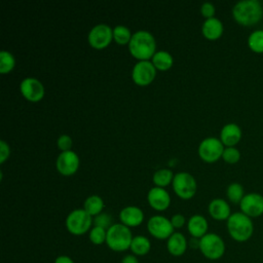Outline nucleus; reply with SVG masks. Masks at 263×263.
<instances>
[{"label": "nucleus", "mask_w": 263, "mask_h": 263, "mask_svg": "<svg viewBox=\"0 0 263 263\" xmlns=\"http://www.w3.org/2000/svg\"><path fill=\"white\" fill-rule=\"evenodd\" d=\"M152 64L156 68V70L166 71L172 68L174 64L173 55L165 50H157L151 59Z\"/></svg>", "instance_id": "5701e85b"}, {"label": "nucleus", "mask_w": 263, "mask_h": 263, "mask_svg": "<svg viewBox=\"0 0 263 263\" xmlns=\"http://www.w3.org/2000/svg\"><path fill=\"white\" fill-rule=\"evenodd\" d=\"M80 159L76 152L73 150L61 152L55 160V167L63 176L74 175L79 167Z\"/></svg>", "instance_id": "4468645a"}, {"label": "nucleus", "mask_w": 263, "mask_h": 263, "mask_svg": "<svg viewBox=\"0 0 263 263\" xmlns=\"http://www.w3.org/2000/svg\"><path fill=\"white\" fill-rule=\"evenodd\" d=\"M53 263H75V262L71 257L67 255H60L54 259Z\"/></svg>", "instance_id": "4c0bfd02"}, {"label": "nucleus", "mask_w": 263, "mask_h": 263, "mask_svg": "<svg viewBox=\"0 0 263 263\" xmlns=\"http://www.w3.org/2000/svg\"><path fill=\"white\" fill-rule=\"evenodd\" d=\"M173 189L175 193L182 199L192 198L197 190V183L195 178L187 172H179L174 176Z\"/></svg>", "instance_id": "0eeeda50"}, {"label": "nucleus", "mask_w": 263, "mask_h": 263, "mask_svg": "<svg viewBox=\"0 0 263 263\" xmlns=\"http://www.w3.org/2000/svg\"><path fill=\"white\" fill-rule=\"evenodd\" d=\"M246 195L243 186L237 182H233L229 184L226 188V196L228 200L232 203H238L241 201L243 196Z\"/></svg>", "instance_id": "a878e982"}, {"label": "nucleus", "mask_w": 263, "mask_h": 263, "mask_svg": "<svg viewBox=\"0 0 263 263\" xmlns=\"http://www.w3.org/2000/svg\"><path fill=\"white\" fill-rule=\"evenodd\" d=\"M132 36L130 30L124 25H117L113 28V40L120 45L128 44Z\"/></svg>", "instance_id": "cd10ccee"}, {"label": "nucleus", "mask_w": 263, "mask_h": 263, "mask_svg": "<svg viewBox=\"0 0 263 263\" xmlns=\"http://www.w3.org/2000/svg\"><path fill=\"white\" fill-rule=\"evenodd\" d=\"M10 155V148L9 145L4 141H0V163H3L6 159H8Z\"/></svg>", "instance_id": "c9c22d12"}, {"label": "nucleus", "mask_w": 263, "mask_h": 263, "mask_svg": "<svg viewBox=\"0 0 263 263\" xmlns=\"http://www.w3.org/2000/svg\"><path fill=\"white\" fill-rule=\"evenodd\" d=\"M156 76V68L151 61H138L132 69V78L137 85L146 86Z\"/></svg>", "instance_id": "9b49d317"}, {"label": "nucleus", "mask_w": 263, "mask_h": 263, "mask_svg": "<svg viewBox=\"0 0 263 263\" xmlns=\"http://www.w3.org/2000/svg\"><path fill=\"white\" fill-rule=\"evenodd\" d=\"M210 216L217 221H227L231 216V209L229 203L223 198H214L208 205Z\"/></svg>", "instance_id": "a211bd4d"}, {"label": "nucleus", "mask_w": 263, "mask_h": 263, "mask_svg": "<svg viewBox=\"0 0 263 263\" xmlns=\"http://www.w3.org/2000/svg\"><path fill=\"white\" fill-rule=\"evenodd\" d=\"M133 237L130 228L122 223H114L107 229L106 245L110 250L121 253L129 250Z\"/></svg>", "instance_id": "20e7f679"}, {"label": "nucleus", "mask_w": 263, "mask_h": 263, "mask_svg": "<svg viewBox=\"0 0 263 263\" xmlns=\"http://www.w3.org/2000/svg\"><path fill=\"white\" fill-rule=\"evenodd\" d=\"M170 220H171V223H172V225L175 229H180L187 223L186 218L184 217V215L179 214V213L173 215Z\"/></svg>", "instance_id": "f704fd0d"}, {"label": "nucleus", "mask_w": 263, "mask_h": 263, "mask_svg": "<svg viewBox=\"0 0 263 263\" xmlns=\"http://www.w3.org/2000/svg\"><path fill=\"white\" fill-rule=\"evenodd\" d=\"M251 51L255 53H263V30L253 31L247 40Z\"/></svg>", "instance_id": "bb28decb"}, {"label": "nucleus", "mask_w": 263, "mask_h": 263, "mask_svg": "<svg viewBox=\"0 0 263 263\" xmlns=\"http://www.w3.org/2000/svg\"><path fill=\"white\" fill-rule=\"evenodd\" d=\"M113 40V29L107 24H99L93 26L87 35L89 45L96 49L107 47Z\"/></svg>", "instance_id": "9d476101"}, {"label": "nucleus", "mask_w": 263, "mask_h": 263, "mask_svg": "<svg viewBox=\"0 0 263 263\" xmlns=\"http://www.w3.org/2000/svg\"><path fill=\"white\" fill-rule=\"evenodd\" d=\"M200 12L202 14V16L206 20V18H211L215 16L216 13V8L214 6L213 3L211 2H203L200 6Z\"/></svg>", "instance_id": "72a5a7b5"}, {"label": "nucleus", "mask_w": 263, "mask_h": 263, "mask_svg": "<svg viewBox=\"0 0 263 263\" xmlns=\"http://www.w3.org/2000/svg\"><path fill=\"white\" fill-rule=\"evenodd\" d=\"M20 90L27 101L33 103L41 101L45 93L42 82L34 77L24 78L20 83Z\"/></svg>", "instance_id": "f8f14e48"}, {"label": "nucleus", "mask_w": 263, "mask_h": 263, "mask_svg": "<svg viewBox=\"0 0 263 263\" xmlns=\"http://www.w3.org/2000/svg\"><path fill=\"white\" fill-rule=\"evenodd\" d=\"M113 225L112 217L107 213H101L93 217V226H99L105 229L110 228Z\"/></svg>", "instance_id": "2f4dec72"}, {"label": "nucleus", "mask_w": 263, "mask_h": 263, "mask_svg": "<svg viewBox=\"0 0 263 263\" xmlns=\"http://www.w3.org/2000/svg\"><path fill=\"white\" fill-rule=\"evenodd\" d=\"M242 138V130L237 123L229 122L223 125L220 132V140L225 147H235Z\"/></svg>", "instance_id": "f3484780"}, {"label": "nucleus", "mask_w": 263, "mask_h": 263, "mask_svg": "<svg viewBox=\"0 0 263 263\" xmlns=\"http://www.w3.org/2000/svg\"><path fill=\"white\" fill-rule=\"evenodd\" d=\"M225 146L220 139L216 137H208L199 143L197 152L199 157L205 162H215L222 158Z\"/></svg>", "instance_id": "6e6552de"}, {"label": "nucleus", "mask_w": 263, "mask_h": 263, "mask_svg": "<svg viewBox=\"0 0 263 263\" xmlns=\"http://www.w3.org/2000/svg\"><path fill=\"white\" fill-rule=\"evenodd\" d=\"M57 145L59 147V149L63 152V151H69L72 150V146H73V140L69 135H62L59 137L58 141H57Z\"/></svg>", "instance_id": "473e14b6"}, {"label": "nucleus", "mask_w": 263, "mask_h": 263, "mask_svg": "<svg viewBox=\"0 0 263 263\" xmlns=\"http://www.w3.org/2000/svg\"><path fill=\"white\" fill-rule=\"evenodd\" d=\"M187 230L191 237L200 239L208 233L209 223L204 216L200 214L192 215L187 221Z\"/></svg>", "instance_id": "aec40b11"}, {"label": "nucleus", "mask_w": 263, "mask_h": 263, "mask_svg": "<svg viewBox=\"0 0 263 263\" xmlns=\"http://www.w3.org/2000/svg\"><path fill=\"white\" fill-rule=\"evenodd\" d=\"M83 209L91 217H96L97 215L103 213L104 200H103V198L100 195H97V194L89 195L84 200Z\"/></svg>", "instance_id": "b1692460"}, {"label": "nucleus", "mask_w": 263, "mask_h": 263, "mask_svg": "<svg viewBox=\"0 0 263 263\" xmlns=\"http://www.w3.org/2000/svg\"><path fill=\"white\" fill-rule=\"evenodd\" d=\"M230 237L237 242L248 241L254 233V223L250 217L241 212L232 213L226 221Z\"/></svg>", "instance_id": "7ed1b4c3"}, {"label": "nucleus", "mask_w": 263, "mask_h": 263, "mask_svg": "<svg viewBox=\"0 0 263 263\" xmlns=\"http://www.w3.org/2000/svg\"><path fill=\"white\" fill-rule=\"evenodd\" d=\"M15 66V59L13 54L5 49L0 52V73L7 74L13 70Z\"/></svg>", "instance_id": "c85d7f7f"}, {"label": "nucleus", "mask_w": 263, "mask_h": 263, "mask_svg": "<svg viewBox=\"0 0 263 263\" xmlns=\"http://www.w3.org/2000/svg\"><path fill=\"white\" fill-rule=\"evenodd\" d=\"M240 212L250 217L258 218L263 215V195L257 192L247 193L239 202Z\"/></svg>", "instance_id": "ddd939ff"}, {"label": "nucleus", "mask_w": 263, "mask_h": 263, "mask_svg": "<svg viewBox=\"0 0 263 263\" xmlns=\"http://www.w3.org/2000/svg\"><path fill=\"white\" fill-rule=\"evenodd\" d=\"M151 250V241L145 235H136L133 237L129 251L132 254L141 257L147 255Z\"/></svg>", "instance_id": "4be33fe9"}, {"label": "nucleus", "mask_w": 263, "mask_h": 263, "mask_svg": "<svg viewBox=\"0 0 263 263\" xmlns=\"http://www.w3.org/2000/svg\"><path fill=\"white\" fill-rule=\"evenodd\" d=\"M147 230L151 236L157 239H167L175 231L171 220L162 215H154L147 222Z\"/></svg>", "instance_id": "1a4fd4ad"}, {"label": "nucleus", "mask_w": 263, "mask_h": 263, "mask_svg": "<svg viewBox=\"0 0 263 263\" xmlns=\"http://www.w3.org/2000/svg\"><path fill=\"white\" fill-rule=\"evenodd\" d=\"M88 238L90 242L96 246H101L103 243H106L107 229L99 226H92L88 232Z\"/></svg>", "instance_id": "c756f323"}, {"label": "nucleus", "mask_w": 263, "mask_h": 263, "mask_svg": "<svg viewBox=\"0 0 263 263\" xmlns=\"http://www.w3.org/2000/svg\"><path fill=\"white\" fill-rule=\"evenodd\" d=\"M188 240L186 236L181 232H174L166 239V250L174 257H180L184 255L188 249Z\"/></svg>", "instance_id": "6ab92c4d"}, {"label": "nucleus", "mask_w": 263, "mask_h": 263, "mask_svg": "<svg viewBox=\"0 0 263 263\" xmlns=\"http://www.w3.org/2000/svg\"><path fill=\"white\" fill-rule=\"evenodd\" d=\"M93 218L84 211V209H75L66 217L65 225L67 230L76 236L83 235L91 229Z\"/></svg>", "instance_id": "39448f33"}, {"label": "nucleus", "mask_w": 263, "mask_h": 263, "mask_svg": "<svg viewBox=\"0 0 263 263\" xmlns=\"http://www.w3.org/2000/svg\"><path fill=\"white\" fill-rule=\"evenodd\" d=\"M224 32L223 23L216 16L206 18L202 23L201 33L209 40H217L219 39Z\"/></svg>", "instance_id": "412c9836"}, {"label": "nucleus", "mask_w": 263, "mask_h": 263, "mask_svg": "<svg viewBox=\"0 0 263 263\" xmlns=\"http://www.w3.org/2000/svg\"><path fill=\"white\" fill-rule=\"evenodd\" d=\"M240 151L235 148V147H225L223 154H222V159L229 163V164H235L239 161L240 159Z\"/></svg>", "instance_id": "7c9ffc66"}, {"label": "nucleus", "mask_w": 263, "mask_h": 263, "mask_svg": "<svg viewBox=\"0 0 263 263\" xmlns=\"http://www.w3.org/2000/svg\"><path fill=\"white\" fill-rule=\"evenodd\" d=\"M144 212L137 205H126L119 212L120 223L128 228L140 226L144 221Z\"/></svg>", "instance_id": "dca6fc26"}, {"label": "nucleus", "mask_w": 263, "mask_h": 263, "mask_svg": "<svg viewBox=\"0 0 263 263\" xmlns=\"http://www.w3.org/2000/svg\"><path fill=\"white\" fill-rule=\"evenodd\" d=\"M174 176L175 175L170 168H159L154 172L152 176V181L155 186L164 188L165 186L173 182Z\"/></svg>", "instance_id": "393cba45"}, {"label": "nucleus", "mask_w": 263, "mask_h": 263, "mask_svg": "<svg viewBox=\"0 0 263 263\" xmlns=\"http://www.w3.org/2000/svg\"><path fill=\"white\" fill-rule=\"evenodd\" d=\"M148 203L152 209L158 212L165 211L171 204V195L162 187L154 186L147 193Z\"/></svg>", "instance_id": "2eb2a0df"}, {"label": "nucleus", "mask_w": 263, "mask_h": 263, "mask_svg": "<svg viewBox=\"0 0 263 263\" xmlns=\"http://www.w3.org/2000/svg\"><path fill=\"white\" fill-rule=\"evenodd\" d=\"M127 46L129 53L138 61H149L157 51L155 37L146 30H139L133 33Z\"/></svg>", "instance_id": "f03ea898"}, {"label": "nucleus", "mask_w": 263, "mask_h": 263, "mask_svg": "<svg viewBox=\"0 0 263 263\" xmlns=\"http://www.w3.org/2000/svg\"><path fill=\"white\" fill-rule=\"evenodd\" d=\"M120 263H140V261L138 259V256H136L134 254H128V255H125L121 259Z\"/></svg>", "instance_id": "e433bc0d"}, {"label": "nucleus", "mask_w": 263, "mask_h": 263, "mask_svg": "<svg viewBox=\"0 0 263 263\" xmlns=\"http://www.w3.org/2000/svg\"><path fill=\"white\" fill-rule=\"evenodd\" d=\"M233 20L242 27H252L263 17V6L258 0H241L232 7Z\"/></svg>", "instance_id": "f257e3e1"}, {"label": "nucleus", "mask_w": 263, "mask_h": 263, "mask_svg": "<svg viewBox=\"0 0 263 263\" xmlns=\"http://www.w3.org/2000/svg\"><path fill=\"white\" fill-rule=\"evenodd\" d=\"M198 250L206 259L216 261L224 256L226 246L223 238L219 234L208 232L199 239Z\"/></svg>", "instance_id": "423d86ee"}]
</instances>
